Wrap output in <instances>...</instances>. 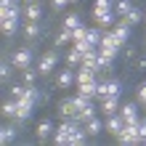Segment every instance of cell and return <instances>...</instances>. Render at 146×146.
Listing matches in <instances>:
<instances>
[{"label": "cell", "mask_w": 146, "mask_h": 146, "mask_svg": "<svg viewBox=\"0 0 146 146\" xmlns=\"http://www.w3.org/2000/svg\"><path fill=\"white\" fill-rule=\"evenodd\" d=\"M11 64L16 72H24L29 69L32 64H35V50H32V45H24V48H16L13 56H11Z\"/></svg>", "instance_id": "6da1fadb"}, {"label": "cell", "mask_w": 146, "mask_h": 146, "mask_svg": "<svg viewBox=\"0 0 146 146\" xmlns=\"http://www.w3.org/2000/svg\"><path fill=\"white\" fill-rule=\"evenodd\" d=\"M82 122H77V119L72 117V119H64L61 125L56 127V133H53V143L56 146H64V143H72V133L80 127Z\"/></svg>", "instance_id": "7a4b0ae2"}, {"label": "cell", "mask_w": 146, "mask_h": 146, "mask_svg": "<svg viewBox=\"0 0 146 146\" xmlns=\"http://www.w3.org/2000/svg\"><path fill=\"white\" fill-rule=\"evenodd\" d=\"M117 141L122 143V146H138V143H143V135H141L138 122H125V130L117 135Z\"/></svg>", "instance_id": "3957f363"}, {"label": "cell", "mask_w": 146, "mask_h": 146, "mask_svg": "<svg viewBox=\"0 0 146 146\" xmlns=\"http://www.w3.org/2000/svg\"><path fill=\"white\" fill-rule=\"evenodd\" d=\"M122 45H125V42L119 40L111 29H104V40H101L98 50H101V53H109V56H114V58H117V56H119V50H122Z\"/></svg>", "instance_id": "277c9868"}, {"label": "cell", "mask_w": 146, "mask_h": 146, "mask_svg": "<svg viewBox=\"0 0 146 146\" xmlns=\"http://www.w3.org/2000/svg\"><path fill=\"white\" fill-rule=\"evenodd\" d=\"M106 96H122V82L117 77H109V80H98V101Z\"/></svg>", "instance_id": "5b68a950"}, {"label": "cell", "mask_w": 146, "mask_h": 146, "mask_svg": "<svg viewBox=\"0 0 146 146\" xmlns=\"http://www.w3.org/2000/svg\"><path fill=\"white\" fill-rule=\"evenodd\" d=\"M58 66V50H45V53L40 56V61H37V72H40V77H45V74H50Z\"/></svg>", "instance_id": "8992f818"}, {"label": "cell", "mask_w": 146, "mask_h": 146, "mask_svg": "<svg viewBox=\"0 0 146 146\" xmlns=\"http://www.w3.org/2000/svg\"><path fill=\"white\" fill-rule=\"evenodd\" d=\"M104 125H106V133H111V135H119L125 130V119H122V114H109V117H104Z\"/></svg>", "instance_id": "52a82bcc"}, {"label": "cell", "mask_w": 146, "mask_h": 146, "mask_svg": "<svg viewBox=\"0 0 146 146\" xmlns=\"http://www.w3.org/2000/svg\"><path fill=\"white\" fill-rule=\"evenodd\" d=\"M74 72H77V69H72V66L61 69V72L56 74V88H58V90H64V88H69V85H74V82H77Z\"/></svg>", "instance_id": "ba28073f"}, {"label": "cell", "mask_w": 146, "mask_h": 146, "mask_svg": "<svg viewBox=\"0 0 146 146\" xmlns=\"http://www.w3.org/2000/svg\"><path fill=\"white\" fill-rule=\"evenodd\" d=\"M119 114H122L125 122H141V111H138V104H122L119 106Z\"/></svg>", "instance_id": "9c48e42d"}, {"label": "cell", "mask_w": 146, "mask_h": 146, "mask_svg": "<svg viewBox=\"0 0 146 146\" xmlns=\"http://www.w3.org/2000/svg\"><path fill=\"white\" fill-rule=\"evenodd\" d=\"M24 19H27V21H40L42 19V5L37 3V0L24 3Z\"/></svg>", "instance_id": "30bf717a"}, {"label": "cell", "mask_w": 146, "mask_h": 146, "mask_svg": "<svg viewBox=\"0 0 146 146\" xmlns=\"http://www.w3.org/2000/svg\"><path fill=\"white\" fill-rule=\"evenodd\" d=\"M56 109H58V117H64V119L77 117V104H74V96H72V98H64Z\"/></svg>", "instance_id": "8fae6325"}, {"label": "cell", "mask_w": 146, "mask_h": 146, "mask_svg": "<svg viewBox=\"0 0 146 146\" xmlns=\"http://www.w3.org/2000/svg\"><path fill=\"white\" fill-rule=\"evenodd\" d=\"M119 111V96H106L101 98V114L109 117V114H117Z\"/></svg>", "instance_id": "7c38bea8"}, {"label": "cell", "mask_w": 146, "mask_h": 146, "mask_svg": "<svg viewBox=\"0 0 146 146\" xmlns=\"http://www.w3.org/2000/svg\"><path fill=\"white\" fill-rule=\"evenodd\" d=\"M53 133H56V127H53V122H50V119H40V122H37V127H35L37 141H45V138H50Z\"/></svg>", "instance_id": "4fadbf2b"}, {"label": "cell", "mask_w": 146, "mask_h": 146, "mask_svg": "<svg viewBox=\"0 0 146 146\" xmlns=\"http://www.w3.org/2000/svg\"><path fill=\"white\" fill-rule=\"evenodd\" d=\"M96 74H98V72H96V69H90V66H77V72H74L77 82H74V85H80V82H93V80H98Z\"/></svg>", "instance_id": "5bb4252c"}, {"label": "cell", "mask_w": 146, "mask_h": 146, "mask_svg": "<svg viewBox=\"0 0 146 146\" xmlns=\"http://www.w3.org/2000/svg\"><path fill=\"white\" fill-rule=\"evenodd\" d=\"M77 93H82V96H88L96 101L98 98V80H93V82H80L77 85Z\"/></svg>", "instance_id": "9a60e30c"}, {"label": "cell", "mask_w": 146, "mask_h": 146, "mask_svg": "<svg viewBox=\"0 0 146 146\" xmlns=\"http://www.w3.org/2000/svg\"><path fill=\"white\" fill-rule=\"evenodd\" d=\"M96 114H98V109H96V104H93V101H90L88 106H82L80 111H77V117H74V119H77V122H82V125H85V122H88V119H93Z\"/></svg>", "instance_id": "2e32d148"}, {"label": "cell", "mask_w": 146, "mask_h": 146, "mask_svg": "<svg viewBox=\"0 0 146 146\" xmlns=\"http://www.w3.org/2000/svg\"><path fill=\"white\" fill-rule=\"evenodd\" d=\"M111 32H114V35L122 40V42L130 40V24H127L125 19H117V24H114V29H111Z\"/></svg>", "instance_id": "e0dca14e"}, {"label": "cell", "mask_w": 146, "mask_h": 146, "mask_svg": "<svg viewBox=\"0 0 146 146\" xmlns=\"http://www.w3.org/2000/svg\"><path fill=\"white\" fill-rule=\"evenodd\" d=\"M93 19H96V24H98L101 29H109L111 24H114L117 13H114V11H106V13H98V16H93Z\"/></svg>", "instance_id": "ac0fdd59"}, {"label": "cell", "mask_w": 146, "mask_h": 146, "mask_svg": "<svg viewBox=\"0 0 146 146\" xmlns=\"http://www.w3.org/2000/svg\"><path fill=\"white\" fill-rule=\"evenodd\" d=\"M80 66H90V69L98 72V48H90L88 53L82 56V64H80Z\"/></svg>", "instance_id": "d6986e66"}, {"label": "cell", "mask_w": 146, "mask_h": 146, "mask_svg": "<svg viewBox=\"0 0 146 146\" xmlns=\"http://www.w3.org/2000/svg\"><path fill=\"white\" fill-rule=\"evenodd\" d=\"M85 130H88V135H98L101 130H106V125L101 122V117L96 114L93 119H88V122H85Z\"/></svg>", "instance_id": "ffe728a7"}, {"label": "cell", "mask_w": 146, "mask_h": 146, "mask_svg": "<svg viewBox=\"0 0 146 146\" xmlns=\"http://www.w3.org/2000/svg\"><path fill=\"white\" fill-rule=\"evenodd\" d=\"M130 8H133V0H114V13H117V19H125V16L130 13Z\"/></svg>", "instance_id": "44dd1931"}, {"label": "cell", "mask_w": 146, "mask_h": 146, "mask_svg": "<svg viewBox=\"0 0 146 146\" xmlns=\"http://www.w3.org/2000/svg\"><path fill=\"white\" fill-rule=\"evenodd\" d=\"M19 21H21V19H3V24H0L3 35H5V37H13L16 29H19Z\"/></svg>", "instance_id": "7402d4cb"}, {"label": "cell", "mask_w": 146, "mask_h": 146, "mask_svg": "<svg viewBox=\"0 0 146 146\" xmlns=\"http://www.w3.org/2000/svg\"><path fill=\"white\" fill-rule=\"evenodd\" d=\"M0 141H3V143H13L16 141V122L0 127Z\"/></svg>", "instance_id": "603a6c76"}, {"label": "cell", "mask_w": 146, "mask_h": 146, "mask_svg": "<svg viewBox=\"0 0 146 146\" xmlns=\"http://www.w3.org/2000/svg\"><path fill=\"white\" fill-rule=\"evenodd\" d=\"M101 40H104V29H101V27H88V42H90V45L98 48Z\"/></svg>", "instance_id": "cb8c5ba5"}, {"label": "cell", "mask_w": 146, "mask_h": 146, "mask_svg": "<svg viewBox=\"0 0 146 146\" xmlns=\"http://www.w3.org/2000/svg\"><path fill=\"white\" fill-rule=\"evenodd\" d=\"M21 32H24V37H27V40H37L40 37V24L37 21H27Z\"/></svg>", "instance_id": "d4e9b609"}, {"label": "cell", "mask_w": 146, "mask_h": 146, "mask_svg": "<svg viewBox=\"0 0 146 146\" xmlns=\"http://www.w3.org/2000/svg\"><path fill=\"white\" fill-rule=\"evenodd\" d=\"M106 11H114V0H96L93 3V16L106 13Z\"/></svg>", "instance_id": "484cf974"}, {"label": "cell", "mask_w": 146, "mask_h": 146, "mask_svg": "<svg viewBox=\"0 0 146 146\" xmlns=\"http://www.w3.org/2000/svg\"><path fill=\"white\" fill-rule=\"evenodd\" d=\"M80 24H82V16L77 13V11H72V13H66V19H64L61 27H66V29H77Z\"/></svg>", "instance_id": "4316f807"}, {"label": "cell", "mask_w": 146, "mask_h": 146, "mask_svg": "<svg viewBox=\"0 0 146 146\" xmlns=\"http://www.w3.org/2000/svg\"><path fill=\"white\" fill-rule=\"evenodd\" d=\"M125 21L130 24V27H135V24H141V21H143V11H141L138 5H133V8H130V13L125 16Z\"/></svg>", "instance_id": "83f0119b"}, {"label": "cell", "mask_w": 146, "mask_h": 146, "mask_svg": "<svg viewBox=\"0 0 146 146\" xmlns=\"http://www.w3.org/2000/svg\"><path fill=\"white\" fill-rule=\"evenodd\" d=\"M80 64H82V53H80V50H77V48L72 45V50L66 53V66H72V69H77Z\"/></svg>", "instance_id": "f1b7e54d"}, {"label": "cell", "mask_w": 146, "mask_h": 146, "mask_svg": "<svg viewBox=\"0 0 146 146\" xmlns=\"http://www.w3.org/2000/svg\"><path fill=\"white\" fill-rule=\"evenodd\" d=\"M37 77H40V72L35 69V66H29V69L21 72V82L24 85H37Z\"/></svg>", "instance_id": "f546056e"}, {"label": "cell", "mask_w": 146, "mask_h": 146, "mask_svg": "<svg viewBox=\"0 0 146 146\" xmlns=\"http://www.w3.org/2000/svg\"><path fill=\"white\" fill-rule=\"evenodd\" d=\"M111 64H114V56L101 53V50H98V72H109V69H111Z\"/></svg>", "instance_id": "4dcf8cb0"}, {"label": "cell", "mask_w": 146, "mask_h": 146, "mask_svg": "<svg viewBox=\"0 0 146 146\" xmlns=\"http://www.w3.org/2000/svg\"><path fill=\"white\" fill-rule=\"evenodd\" d=\"M16 109H19V101H16V98L5 101V104H3V117H5V119H13V117H16Z\"/></svg>", "instance_id": "1f68e13d"}, {"label": "cell", "mask_w": 146, "mask_h": 146, "mask_svg": "<svg viewBox=\"0 0 146 146\" xmlns=\"http://www.w3.org/2000/svg\"><path fill=\"white\" fill-rule=\"evenodd\" d=\"M85 141H88V130H85V125H80V127L72 133V146H82Z\"/></svg>", "instance_id": "d6a6232c"}, {"label": "cell", "mask_w": 146, "mask_h": 146, "mask_svg": "<svg viewBox=\"0 0 146 146\" xmlns=\"http://www.w3.org/2000/svg\"><path fill=\"white\" fill-rule=\"evenodd\" d=\"M72 42H88V27H85V24L72 29Z\"/></svg>", "instance_id": "836d02e7"}, {"label": "cell", "mask_w": 146, "mask_h": 146, "mask_svg": "<svg viewBox=\"0 0 146 146\" xmlns=\"http://www.w3.org/2000/svg\"><path fill=\"white\" fill-rule=\"evenodd\" d=\"M0 19H21V5L16 3L11 8H5V11H0Z\"/></svg>", "instance_id": "e575fe53"}, {"label": "cell", "mask_w": 146, "mask_h": 146, "mask_svg": "<svg viewBox=\"0 0 146 146\" xmlns=\"http://www.w3.org/2000/svg\"><path fill=\"white\" fill-rule=\"evenodd\" d=\"M69 42H72V29L61 27V32L56 35V45H69Z\"/></svg>", "instance_id": "d590c367"}, {"label": "cell", "mask_w": 146, "mask_h": 146, "mask_svg": "<svg viewBox=\"0 0 146 146\" xmlns=\"http://www.w3.org/2000/svg\"><path fill=\"white\" fill-rule=\"evenodd\" d=\"M24 93H27V85H24V82H13V85H11V98L19 101Z\"/></svg>", "instance_id": "8d00e7d4"}, {"label": "cell", "mask_w": 146, "mask_h": 146, "mask_svg": "<svg viewBox=\"0 0 146 146\" xmlns=\"http://www.w3.org/2000/svg\"><path fill=\"white\" fill-rule=\"evenodd\" d=\"M11 72H13V64L11 61H3V66H0V77H3V82L11 80Z\"/></svg>", "instance_id": "74e56055"}, {"label": "cell", "mask_w": 146, "mask_h": 146, "mask_svg": "<svg viewBox=\"0 0 146 146\" xmlns=\"http://www.w3.org/2000/svg\"><path fill=\"white\" fill-rule=\"evenodd\" d=\"M69 3H72V0H50V8H53V11H64Z\"/></svg>", "instance_id": "f35d334b"}, {"label": "cell", "mask_w": 146, "mask_h": 146, "mask_svg": "<svg viewBox=\"0 0 146 146\" xmlns=\"http://www.w3.org/2000/svg\"><path fill=\"white\" fill-rule=\"evenodd\" d=\"M135 96H138V104H143V101H146V80L138 85V90H135Z\"/></svg>", "instance_id": "ab89813d"}, {"label": "cell", "mask_w": 146, "mask_h": 146, "mask_svg": "<svg viewBox=\"0 0 146 146\" xmlns=\"http://www.w3.org/2000/svg\"><path fill=\"white\" fill-rule=\"evenodd\" d=\"M138 127H141V135H143V141H146V117H141V122H138Z\"/></svg>", "instance_id": "60d3db41"}, {"label": "cell", "mask_w": 146, "mask_h": 146, "mask_svg": "<svg viewBox=\"0 0 146 146\" xmlns=\"http://www.w3.org/2000/svg\"><path fill=\"white\" fill-rule=\"evenodd\" d=\"M72 3H80V0H72Z\"/></svg>", "instance_id": "b9f144b4"}, {"label": "cell", "mask_w": 146, "mask_h": 146, "mask_svg": "<svg viewBox=\"0 0 146 146\" xmlns=\"http://www.w3.org/2000/svg\"><path fill=\"white\" fill-rule=\"evenodd\" d=\"M143 24H146V16H143Z\"/></svg>", "instance_id": "7bdbcfd3"}]
</instances>
